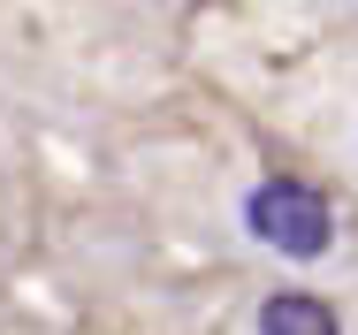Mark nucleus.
Listing matches in <instances>:
<instances>
[{
    "mask_svg": "<svg viewBox=\"0 0 358 335\" xmlns=\"http://www.w3.org/2000/svg\"><path fill=\"white\" fill-rule=\"evenodd\" d=\"M259 335H343V328H336V313H328L320 297L282 290V297H267V305H259Z\"/></svg>",
    "mask_w": 358,
    "mask_h": 335,
    "instance_id": "obj_2",
    "label": "nucleus"
},
{
    "mask_svg": "<svg viewBox=\"0 0 358 335\" xmlns=\"http://www.w3.org/2000/svg\"><path fill=\"white\" fill-rule=\"evenodd\" d=\"M244 221H252V236H267L289 259H320L328 236H336L328 199H320L313 183H297V176H267V183L252 191V206H244Z\"/></svg>",
    "mask_w": 358,
    "mask_h": 335,
    "instance_id": "obj_1",
    "label": "nucleus"
}]
</instances>
